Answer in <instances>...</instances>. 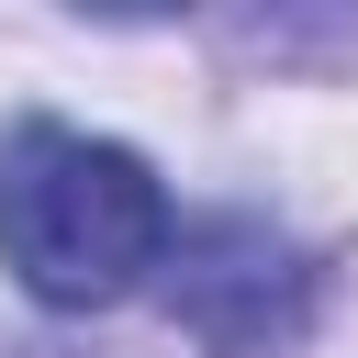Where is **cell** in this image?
<instances>
[{
	"instance_id": "obj_1",
	"label": "cell",
	"mask_w": 358,
	"mask_h": 358,
	"mask_svg": "<svg viewBox=\"0 0 358 358\" xmlns=\"http://www.w3.org/2000/svg\"><path fill=\"white\" fill-rule=\"evenodd\" d=\"M168 246H179V213L134 145L78 134L56 112L0 123V257L34 302L101 313L145 268H168Z\"/></svg>"
},
{
	"instance_id": "obj_2",
	"label": "cell",
	"mask_w": 358,
	"mask_h": 358,
	"mask_svg": "<svg viewBox=\"0 0 358 358\" xmlns=\"http://www.w3.org/2000/svg\"><path fill=\"white\" fill-rule=\"evenodd\" d=\"M168 257H179V268H168V302H179V324H190L213 358H268V347H291L302 313H313V257H302L291 235L246 224V213L190 224Z\"/></svg>"
}]
</instances>
